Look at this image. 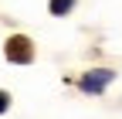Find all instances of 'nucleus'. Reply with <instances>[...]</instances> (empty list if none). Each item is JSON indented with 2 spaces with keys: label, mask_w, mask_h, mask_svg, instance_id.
I'll return each instance as SVG.
<instances>
[{
  "label": "nucleus",
  "mask_w": 122,
  "mask_h": 119,
  "mask_svg": "<svg viewBox=\"0 0 122 119\" xmlns=\"http://www.w3.org/2000/svg\"><path fill=\"white\" fill-rule=\"evenodd\" d=\"M109 82H112V71L109 68H98V71H88V75L81 78V88L85 92H102Z\"/></svg>",
  "instance_id": "obj_2"
},
{
  "label": "nucleus",
  "mask_w": 122,
  "mask_h": 119,
  "mask_svg": "<svg viewBox=\"0 0 122 119\" xmlns=\"http://www.w3.org/2000/svg\"><path fill=\"white\" fill-rule=\"evenodd\" d=\"M48 7H51V14H54V17H61V14H68V10L75 7V0H51Z\"/></svg>",
  "instance_id": "obj_3"
},
{
  "label": "nucleus",
  "mask_w": 122,
  "mask_h": 119,
  "mask_svg": "<svg viewBox=\"0 0 122 119\" xmlns=\"http://www.w3.org/2000/svg\"><path fill=\"white\" fill-rule=\"evenodd\" d=\"M4 54H7V61H14V65H30V58H34V48H30V41H27L24 34H14V38L7 41Z\"/></svg>",
  "instance_id": "obj_1"
},
{
  "label": "nucleus",
  "mask_w": 122,
  "mask_h": 119,
  "mask_svg": "<svg viewBox=\"0 0 122 119\" xmlns=\"http://www.w3.org/2000/svg\"><path fill=\"white\" fill-rule=\"evenodd\" d=\"M7 106H10V95H7V92H0V112H7Z\"/></svg>",
  "instance_id": "obj_4"
}]
</instances>
